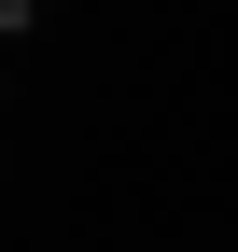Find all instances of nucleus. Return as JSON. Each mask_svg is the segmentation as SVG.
Segmentation results:
<instances>
[{"instance_id": "f257e3e1", "label": "nucleus", "mask_w": 238, "mask_h": 252, "mask_svg": "<svg viewBox=\"0 0 238 252\" xmlns=\"http://www.w3.org/2000/svg\"><path fill=\"white\" fill-rule=\"evenodd\" d=\"M0 14H14V28H28V14H42V0H0Z\"/></svg>"}]
</instances>
